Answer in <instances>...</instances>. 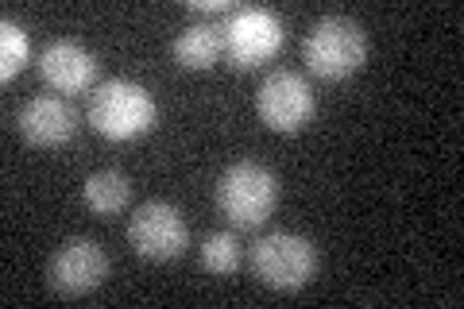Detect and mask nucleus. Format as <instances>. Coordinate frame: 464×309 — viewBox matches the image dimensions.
<instances>
[{"label":"nucleus","instance_id":"11","mask_svg":"<svg viewBox=\"0 0 464 309\" xmlns=\"http://www.w3.org/2000/svg\"><path fill=\"white\" fill-rule=\"evenodd\" d=\"M170 54L186 70H209L225 54V24L198 20L190 27H182V35L170 43Z\"/></svg>","mask_w":464,"mask_h":309},{"label":"nucleus","instance_id":"1","mask_svg":"<svg viewBox=\"0 0 464 309\" xmlns=\"http://www.w3.org/2000/svg\"><path fill=\"white\" fill-rule=\"evenodd\" d=\"M302 58L317 78L344 82L368 63V32L353 16H322L302 39Z\"/></svg>","mask_w":464,"mask_h":309},{"label":"nucleus","instance_id":"10","mask_svg":"<svg viewBox=\"0 0 464 309\" xmlns=\"http://www.w3.org/2000/svg\"><path fill=\"white\" fill-rule=\"evenodd\" d=\"M39 73L54 93H85L97 82V58L78 39H54L39 54Z\"/></svg>","mask_w":464,"mask_h":309},{"label":"nucleus","instance_id":"3","mask_svg":"<svg viewBox=\"0 0 464 309\" xmlns=\"http://www.w3.org/2000/svg\"><path fill=\"white\" fill-rule=\"evenodd\" d=\"M248 263L264 286L295 294L317 275V247L298 232H267L252 244Z\"/></svg>","mask_w":464,"mask_h":309},{"label":"nucleus","instance_id":"6","mask_svg":"<svg viewBox=\"0 0 464 309\" xmlns=\"http://www.w3.org/2000/svg\"><path fill=\"white\" fill-rule=\"evenodd\" d=\"M283 20L271 8L244 5L225 20V54L240 70H252L283 51Z\"/></svg>","mask_w":464,"mask_h":309},{"label":"nucleus","instance_id":"15","mask_svg":"<svg viewBox=\"0 0 464 309\" xmlns=\"http://www.w3.org/2000/svg\"><path fill=\"white\" fill-rule=\"evenodd\" d=\"M190 12H198V16H217V12H237V5H225V0H190Z\"/></svg>","mask_w":464,"mask_h":309},{"label":"nucleus","instance_id":"9","mask_svg":"<svg viewBox=\"0 0 464 309\" xmlns=\"http://www.w3.org/2000/svg\"><path fill=\"white\" fill-rule=\"evenodd\" d=\"M16 124L24 131V140L35 147H66L78 136V112L58 93H39L32 101H24Z\"/></svg>","mask_w":464,"mask_h":309},{"label":"nucleus","instance_id":"2","mask_svg":"<svg viewBox=\"0 0 464 309\" xmlns=\"http://www.w3.org/2000/svg\"><path fill=\"white\" fill-rule=\"evenodd\" d=\"M155 116H159L155 97L140 82L109 78L90 93V124L105 140H116V143L136 140L155 128Z\"/></svg>","mask_w":464,"mask_h":309},{"label":"nucleus","instance_id":"7","mask_svg":"<svg viewBox=\"0 0 464 309\" xmlns=\"http://www.w3.org/2000/svg\"><path fill=\"white\" fill-rule=\"evenodd\" d=\"M128 240H132L136 256L151 259V263H167L186 252L190 225H186V217L174 209L170 201H148L128 220Z\"/></svg>","mask_w":464,"mask_h":309},{"label":"nucleus","instance_id":"14","mask_svg":"<svg viewBox=\"0 0 464 309\" xmlns=\"http://www.w3.org/2000/svg\"><path fill=\"white\" fill-rule=\"evenodd\" d=\"M201 267H206L209 275H232L240 267V244L232 232H213V237H206V244H201Z\"/></svg>","mask_w":464,"mask_h":309},{"label":"nucleus","instance_id":"13","mask_svg":"<svg viewBox=\"0 0 464 309\" xmlns=\"http://www.w3.org/2000/svg\"><path fill=\"white\" fill-rule=\"evenodd\" d=\"M27 58H32V47H27V32H24L16 20H5V24H0V78L12 82L27 66Z\"/></svg>","mask_w":464,"mask_h":309},{"label":"nucleus","instance_id":"8","mask_svg":"<svg viewBox=\"0 0 464 309\" xmlns=\"http://www.w3.org/2000/svg\"><path fill=\"white\" fill-rule=\"evenodd\" d=\"M105 278H109V256H105V247H101L97 240H85V237L66 240L51 256V263H47V283H51V290L70 294V298L97 290Z\"/></svg>","mask_w":464,"mask_h":309},{"label":"nucleus","instance_id":"12","mask_svg":"<svg viewBox=\"0 0 464 309\" xmlns=\"http://www.w3.org/2000/svg\"><path fill=\"white\" fill-rule=\"evenodd\" d=\"M82 198H85V205H90L93 213L112 217V213L124 209L128 198H132V182H128L121 170H97V174L85 179Z\"/></svg>","mask_w":464,"mask_h":309},{"label":"nucleus","instance_id":"5","mask_svg":"<svg viewBox=\"0 0 464 309\" xmlns=\"http://www.w3.org/2000/svg\"><path fill=\"white\" fill-rule=\"evenodd\" d=\"M256 112L275 131H302L317 112L314 85L295 70H271L256 90Z\"/></svg>","mask_w":464,"mask_h":309},{"label":"nucleus","instance_id":"4","mask_svg":"<svg viewBox=\"0 0 464 309\" xmlns=\"http://www.w3.org/2000/svg\"><path fill=\"white\" fill-rule=\"evenodd\" d=\"M279 201V182L264 163H232L221 179H217V209H221L232 225L252 228L267 220Z\"/></svg>","mask_w":464,"mask_h":309}]
</instances>
